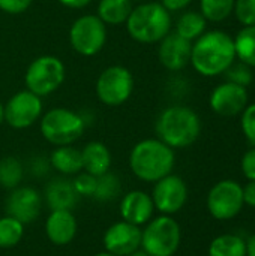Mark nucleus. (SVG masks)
<instances>
[{"mask_svg":"<svg viewBox=\"0 0 255 256\" xmlns=\"http://www.w3.org/2000/svg\"><path fill=\"white\" fill-rule=\"evenodd\" d=\"M194 0H161L159 3L171 14V12H180L185 10Z\"/></svg>","mask_w":255,"mask_h":256,"instance_id":"nucleus-36","label":"nucleus"},{"mask_svg":"<svg viewBox=\"0 0 255 256\" xmlns=\"http://www.w3.org/2000/svg\"><path fill=\"white\" fill-rule=\"evenodd\" d=\"M66 69L56 56H41L30 62L24 74V84L29 92L39 98H47L62 87Z\"/></svg>","mask_w":255,"mask_h":256,"instance_id":"nucleus-6","label":"nucleus"},{"mask_svg":"<svg viewBox=\"0 0 255 256\" xmlns=\"http://www.w3.org/2000/svg\"><path fill=\"white\" fill-rule=\"evenodd\" d=\"M105 252L116 256H128L141 248V230L125 220L113 224L102 237Z\"/></svg>","mask_w":255,"mask_h":256,"instance_id":"nucleus-15","label":"nucleus"},{"mask_svg":"<svg viewBox=\"0 0 255 256\" xmlns=\"http://www.w3.org/2000/svg\"><path fill=\"white\" fill-rule=\"evenodd\" d=\"M45 236L54 246H68L77 236V219L69 210H51L45 219Z\"/></svg>","mask_w":255,"mask_h":256,"instance_id":"nucleus-18","label":"nucleus"},{"mask_svg":"<svg viewBox=\"0 0 255 256\" xmlns=\"http://www.w3.org/2000/svg\"><path fill=\"white\" fill-rule=\"evenodd\" d=\"M2 123H5V118H3V104L0 102V126Z\"/></svg>","mask_w":255,"mask_h":256,"instance_id":"nucleus-41","label":"nucleus"},{"mask_svg":"<svg viewBox=\"0 0 255 256\" xmlns=\"http://www.w3.org/2000/svg\"><path fill=\"white\" fill-rule=\"evenodd\" d=\"M132 3H143V2H147V0H131Z\"/></svg>","mask_w":255,"mask_h":256,"instance_id":"nucleus-43","label":"nucleus"},{"mask_svg":"<svg viewBox=\"0 0 255 256\" xmlns=\"http://www.w3.org/2000/svg\"><path fill=\"white\" fill-rule=\"evenodd\" d=\"M248 88L230 81L215 87L209 98L212 111L221 117H236L242 114L248 106Z\"/></svg>","mask_w":255,"mask_h":256,"instance_id":"nucleus-13","label":"nucleus"},{"mask_svg":"<svg viewBox=\"0 0 255 256\" xmlns=\"http://www.w3.org/2000/svg\"><path fill=\"white\" fill-rule=\"evenodd\" d=\"M209 256H246V243L237 236H221L212 242Z\"/></svg>","mask_w":255,"mask_h":256,"instance_id":"nucleus-28","label":"nucleus"},{"mask_svg":"<svg viewBox=\"0 0 255 256\" xmlns=\"http://www.w3.org/2000/svg\"><path fill=\"white\" fill-rule=\"evenodd\" d=\"M233 14L243 27L255 26V0H236Z\"/></svg>","mask_w":255,"mask_h":256,"instance_id":"nucleus-31","label":"nucleus"},{"mask_svg":"<svg viewBox=\"0 0 255 256\" xmlns=\"http://www.w3.org/2000/svg\"><path fill=\"white\" fill-rule=\"evenodd\" d=\"M128 256H150V255H149L147 252H144V250H143V249L140 248L138 250H135V252H132L131 255H128Z\"/></svg>","mask_w":255,"mask_h":256,"instance_id":"nucleus-40","label":"nucleus"},{"mask_svg":"<svg viewBox=\"0 0 255 256\" xmlns=\"http://www.w3.org/2000/svg\"><path fill=\"white\" fill-rule=\"evenodd\" d=\"M206 27H207V21L200 12L186 10L177 18L174 33H177L179 36H182L189 42H195L206 32Z\"/></svg>","mask_w":255,"mask_h":256,"instance_id":"nucleus-23","label":"nucleus"},{"mask_svg":"<svg viewBox=\"0 0 255 256\" xmlns=\"http://www.w3.org/2000/svg\"><path fill=\"white\" fill-rule=\"evenodd\" d=\"M42 98L24 88L12 94L3 105V118L9 128L21 130L39 122L42 117Z\"/></svg>","mask_w":255,"mask_h":256,"instance_id":"nucleus-10","label":"nucleus"},{"mask_svg":"<svg viewBox=\"0 0 255 256\" xmlns=\"http://www.w3.org/2000/svg\"><path fill=\"white\" fill-rule=\"evenodd\" d=\"M243 201L245 204L255 207V182H251L246 188H243Z\"/></svg>","mask_w":255,"mask_h":256,"instance_id":"nucleus-38","label":"nucleus"},{"mask_svg":"<svg viewBox=\"0 0 255 256\" xmlns=\"http://www.w3.org/2000/svg\"><path fill=\"white\" fill-rule=\"evenodd\" d=\"M134 3L131 0H99L96 15L108 27L122 26L128 21Z\"/></svg>","mask_w":255,"mask_h":256,"instance_id":"nucleus-22","label":"nucleus"},{"mask_svg":"<svg viewBox=\"0 0 255 256\" xmlns=\"http://www.w3.org/2000/svg\"><path fill=\"white\" fill-rule=\"evenodd\" d=\"M68 38L71 48L77 54L93 57L101 52L107 44V26L96 14H86L72 22Z\"/></svg>","mask_w":255,"mask_h":256,"instance_id":"nucleus-9","label":"nucleus"},{"mask_svg":"<svg viewBox=\"0 0 255 256\" xmlns=\"http://www.w3.org/2000/svg\"><path fill=\"white\" fill-rule=\"evenodd\" d=\"M42 138L54 147L72 146L86 130V118L68 108H51L39 120Z\"/></svg>","mask_w":255,"mask_h":256,"instance_id":"nucleus-5","label":"nucleus"},{"mask_svg":"<svg viewBox=\"0 0 255 256\" xmlns=\"http://www.w3.org/2000/svg\"><path fill=\"white\" fill-rule=\"evenodd\" d=\"M120 190H122L120 178L116 174L108 171L96 177V189L92 198L98 202H110L119 198Z\"/></svg>","mask_w":255,"mask_h":256,"instance_id":"nucleus-26","label":"nucleus"},{"mask_svg":"<svg viewBox=\"0 0 255 256\" xmlns=\"http://www.w3.org/2000/svg\"><path fill=\"white\" fill-rule=\"evenodd\" d=\"M236 58L249 68H255V26L243 27L234 38Z\"/></svg>","mask_w":255,"mask_h":256,"instance_id":"nucleus-24","label":"nucleus"},{"mask_svg":"<svg viewBox=\"0 0 255 256\" xmlns=\"http://www.w3.org/2000/svg\"><path fill=\"white\" fill-rule=\"evenodd\" d=\"M182 231L171 216L150 219L141 230V249L150 256H173L180 246Z\"/></svg>","mask_w":255,"mask_h":256,"instance_id":"nucleus-7","label":"nucleus"},{"mask_svg":"<svg viewBox=\"0 0 255 256\" xmlns=\"http://www.w3.org/2000/svg\"><path fill=\"white\" fill-rule=\"evenodd\" d=\"M93 256H116V255H111V254H108V252H101V254H96V255H93Z\"/></svg>","mask_w":255,"mask_h":256,"instance_id":"nucleus-42","label":"nucleus"},{"mask_svg":"<svg viewBox=\"0 0 255 256\" xmlns=\"http://www.w3.org/2000/svg\"><path fill=\"white\" fill-rule=\"evenodd\" d=\"M50 166L62 176H77L83 171L81 150L72 146L54 147L50 154Z\"/></svg>","mask_w":255,"mask_h":256,"instance_id":"nucleus-21","label":"nucleus"},{"mask_svg":"<svg viewBox=\"0 0 255 256\" xmlns=\"http://www.w3.org/2000/svg\"><path fill=\"white\" fill-rule=\"evenodd\" d=\"M33 0H0V10L8 15H20L26 12Z\"/></svg>","mask_w":255,"mask_h":256,"instance_id":"nucleus-34","label":"nucleus"},{"mask_svg":"<svg viewBox=\"0 0 255 256\" xmlns=\"http://www.w3.org/2000/svg\"><path fill=\"white\" fill-rule=\"evenodd\" d=\"M42 207V198L39 192L29 186H18L11 190L6 200V214L17 219L23 225L33 224L39 214Z\"/></svg>","mask_w":255,"mask_h":256,"instance_id":"nucleus-14","label":"nucleus"},{"mask_svg":"<svg viewBox=\"0 0 255 256\" xmlns=\"http://www.w3.org/2000/svg\"><path fill=\"white\" fill-rule=\"evenodd\" d=\"M243 188L233 182L224 180L212 188L207 196V208L218 220L236 218L243 207Z\"/></svg>","mask_w":255,"mask_h":256,"instance_id":"nucleus-11","label":"nucleus"},{"mask_svg":"<svg viewBox=\"0 0 255 256\" xmlns=\"http://www.w3.org/2000/svg\"><path fill=\"white\" fill-rule=\"evenodd\" d=\"M227 78L230 82H234L237 86H242V87H249L252 84V80H254V75H252V70L249 66H246L245 63H233L230 66V69L225 72Z\"/></svg>","mask_w":255,"mask_h":256,"instance_id":"nucleus-30","label":"nucleus"},{"mask_svg":"<svg viewBox=\"0 0 255 256\" xmlns=\"http://www.w3.org/2000/svg\"><path fill=\"white\" fill-rule=\"evenodd\" d=\"M129 38L138 44H159L173 27L171 14L158 2H143L134 6L125 22Z\"/></svg>","mask_w":255,"mask_h":256,"instance_id":"nucleus-4","label":"nucleus"},{"mask_svg":"<svg viewBox=\"0 0 255 256\" xmlns=\"http://www.w3.org/2000/svg\"><path fill=\"white\" fill-rule=\"evenodd\" d=\"M150 196L155 210H158L161 214L171 216L179 213L185 207L188 201V188L180 177L168 174L167 177L155 183Z\"/></svg>","mask_w":255,"mask_h":256,"instance_id":"nucleus-12","label":"nucleus"},{"mask_svg":"<svg viewBox=\"0 0 255 256\" xmlns=\"http://www.w3.org/2000/svg\"><path fill=\"white\" fill-rule=\"evenodd\" d=\"M44 200L50 210L72 212L74 207L78 204L80 196L75 192L72 182L66 178H54L47 184L44 192Z\"/></svg>","mask_w":255,"mask_h":256,"instance_id":"nucleus-19","label":"nucleus"},{"mask_svg":"<svg viewBox=\"0 0 255 256\" xmlns=\"http://www.w3.org/2000/svg\"><path fill=\"white\" fill-rule=\"evenodd\" d=\"M242 132L248 142L255 147V104H251L245 108L242 112V120H240Z\"/></svg>","mask_w":255,"mask_h":256,"instance_id":"nucleus-33","label":"nucleus"},{"mask_svg":"<svg viewBox=\"0 0 255 256\" xmlns=\"http://www.w3.org/2000/svg\"><path fill=\"white\" fill-rule=\"evenodd\" d=\"M234 62V38L227 32H204L195 42H192L191 64L201 76L215 78L224 75Z\"/></svg>","mask_w":255,"mask_h":256,"instance_id":"nucleus-1","label":"nucleus"},{"mask_svg":"<svg viewBox=\"0 0 255 256\" xmlns=\"http://www.w3.org/2000/svg\"><path fill=\"white\" fill-rule=\"evenodd\" d=\"M24 177V166L20 159L6 156L0 159V188L12 190L18 188Z\"/></svg>","mask_w":255,"mask_h":256,"instance_id":"nucleus-25","label":"nucleus"},{"mask_svg":"<svg viewBox=\"0 0 255 256\" xmlns=\"http://www.w3.org/2000/svg\"><path fill=\"white\" fill-rule=\"evenodd\" d=\"M63 8H68V9H74V10H78V9H84L86 6H89L92 3V0H57Z\"/></svg>","mask_w":255,"mask_h":256,"instance_id":"nucleus-37","label":"nucleus"},{"mask_svg":"<svg viewBox=\"0 0 255 256\" xmlns=\"http://www.w3.org/2000/svg\"><path fill=\"white\" fill-rule=\"evenodd\" d=\"M119 208L122 220L135 226L146 225L152 219L155 212L152 196L143 190H132L123 195Z\"/></svg>","mask_w":255,"mask_h":256,"instance_id":"nucleus-17","label":"nucleus"},{"mask_svg":"<svg viewBox=\"0 0 255 256\" xmlns=\"http://www.w3.org/2000/svg\"><path fill=\"white\" fill-rule=\"evenodd\" d=\"M24 236V225L11 216L0 218V249L15 248Z\"/></svg>","mask_w":255,"mask_h":256,"instance_id":"nucleus-29","label":"nucleus"},{"mask_svg":"<svg viewBox=\"0 0 255 256\" xmlns=\"http://www.w3.org/2000/svg\"><path fill=\"white\" fill-rule=\"evenodd\" d=\"M83 171L99 177L110 171L111 168V152L110 148L99 141H90L81 148Z\"/></svg>","mask_w":255,"mask_h":256,"instance_id":"nucleus-20","label":"nucleus"},{"mask_svg":"<svg viewBox=\"0 0 255 256\" xmlns=\"http://www.w3.org/2000/svg\"><path fill=\"white\" fill-rule=\"evenodd\" d=\"M72 184H74V189L80 198H84V196L92 198L95 194V189H96V177L81 171L75 176Z\"/></svg>","mask_w":255,"mask_h":256,"instance_id":"nucleus-32","label":"nucleus"},{"mask_svg":"<svg viewBox=\"0 0 255 256\" xmlns=\"http://www.w3.org/2000/svg\"><path fill=\"white\" fill-rule=\"evenodd\" d=\"M236 0H200V14L210 22H222L234 12Z\"/></svg>","mask_w":255,"mask_h":256,"instance_id":"nucleus-27","label":"nucleus"},{"mask_svg":"<svg viewBox=\"0 0 255 256\" xmlns=\"http://www.w3.org/2000/svg\"><path fill=\"white\" fill-rule=\"evenodd\" d=\"M246 255L255 256V236H252L246 243Z\"/></svg>","mask_w":255,"mask_h":256,"instance_id":"nucleus-39","label":"nucleus"},{"mask_svg":"<svg viewBox=\"0 0 255 256\" xmlns=\"http://www.w3.org/2000/svg\"><path fill=\"white\" fill-rule=\"evenodd\" d=\"M155 130L158 140L176 148L191 147L201 134V120L198 114L183 105H173L161 111L156 118Z\"/></svg>","mask_w":255,"mask_h":256,"instance_id":"nucleus-3","label":"nucleus"},{"mask_svg":"<svg viewBox=\"0 0 255 256\" xmlns=\"http://www.w3.org/2000/svg\"><path fill=\"white\" fill-rule=\"evenodd\" d=\"M192 42L170 32L158 46V60L170 72H179L191 63Z\"/></svg>","mask_w":255,"mask_h":256,"instance_id":"nucleus-16","label":"nucleus"},{"mask_svg":"<svg viewBox=\"0 0 255 256\" xmlns=\"http://www.w3.org/2000/svg\"><path fill=\"white\" fill-rule=\"evenodd\" d=\"M129 170L141 182L156 183L173 172L174 150L158 138H147L137 142L129 153Z\"/></svg>","mask_w":255,"mask_h":256,"instance_id":"nucleus-2","label":"nucleus"},{"mask_svg":"<svg viewBox=\"0 0 255 256\" xmlns=\"http://www.w3.org/2000/svg\"><path fill=\"white\" fill-rule=\"evenodd\" d=\"M242 171L249 182H255V147L246 152L242 158Z\"/></svg>","mask_w":255,"mask_h":256,"instance_id":"nucleus-35","label":"nucleus"},{"mask_svg":"<svg viewBox=\"0 0 255 256\" xmlns=\"http://www.w3.org/2000/svg\"><path fill=\"white\" fill-rule=\"evenodd\" d=\"M98 100L110 108L126 104L134 92V75L129 69L120 64L105 68L95 86Z\"/></svg>","mask_w":255,"mask_h":256,"instance_id":"nucleus-8","label":"nucleus"}]
</instances>
